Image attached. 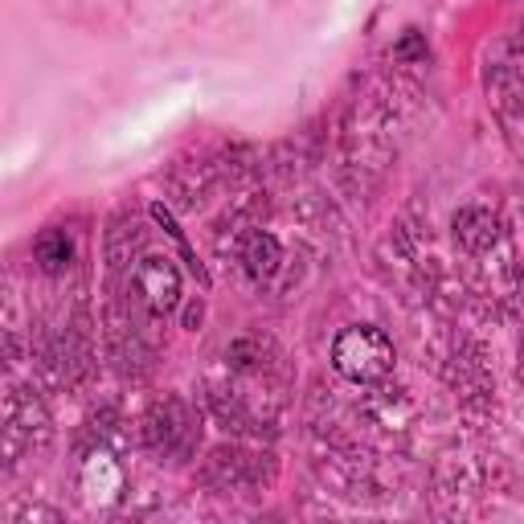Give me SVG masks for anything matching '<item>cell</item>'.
<instances>
[{
  "instance_id": "cell-1",
  "label": "cell",
  "mask_w": 524,
  "mask_h": 524,
  "mask_svg": "<svg viewBox=\"0 0 524 524\" xmlns=\"http://www.w3.org/2000/svg\"><path fill=\"white\" fill-rule=\"evenodd\" d=\"M332 369L353 385H377L393 369V340L373 324H353L332 340Z\"/></svg>"
},
{
  "instance_id": "cell-2",
  "label": "cell",
  "mask_w": 524,
  "mask_h": 524,
  "mask_svg": "<svg viewBox=\"0 0 524 524\" xmlns=\"http://www.w3.org/2000/svg\"><path fill=\"white\" fill-rule=\"evenodd\" d=\"M144 439L164 459H185L197 443V418L181 398H164L144 418Z\"/></svg>"
},
{
  "instance_id": "cell-3",
  "label": "cell",
  "mask_w": 524,
  "mask_h": 524,
  "mask_svg": "<svg viewBox=\"0 0 524 524\" xmlns=\"http://www.w3.org/2000/svg\"><path fill=\"white\" fill-rule=\"evenodd\" d=\"M131 287H136V299L152 316H172L181 308V275L168 258H156V254L140 258L136 275H131Z\"/></svg>"
},
{
  "instance_id": "cell-4",
  "label": "cell",
  "mask_w": 524,
  "mask_h": 524,
  "mask_svg": "<svg viewBox=\"0 0 524 524\" xmlns=\"http://www.w3.org/2000/svg\"><path fill=\"white\" fill-rule=\"evenodd\" d=\"M279 262H283V250H279V238L275 234H250L246 246H242V267L254 283H271L275 271H279Z\"/></svg>"
},
{
  "instance_id": "cell-5",
  "label": "cell",
  "mask_w": 524,
  "mask_h": 524,
  "mask_svg": "<svg viewBox=\"0 0 524 524\" xmlns=\"http://www.w3.org/2000/svg\"><path fill=\"white\" fill-rule=\"evenodd\" d=\"M496 234H500V226H496V217L488 209H463V213H455V238H459L463 250L484 254L496 242Z\"/></svg>"
},
{
  "instance_id": "cell-6",
  "label": "cell",
  "mask_w": 524,
  "mask_h": 524,
  "mask_svg": "<svg viewBox=\"0 0 524 524\" xmlns=\"http://www.w3.org/2000/svg\"><path fill=\"white\" fill-rule=\"evenodd\" d=\"M33 258H37V267L46 271V275H62L70 271V262H74V242L66 230H41L37 242H33Z\"/></svg>"
},
{
  "instance_id": "cell-7",
  "label": "cell",
  "mask_w": 524,
  "mask_h": 524,
  "mask_svg": "<svg viewBox=\"0 0 524 524\" xmlns=\"http://www.w3.org/2000/svg\"><path fill=\"white\" fill-rule=\"evenodd\" d=\"M140 242H144V234H140V226H136V217H115V226H111V234H107V262H111V271H123V267H131V254L140 250Z\"/></svg>"
},
{
  "instance_id": "cell-8",
  "label": "cell",
  "mask_w": 524,
  "mask_h": 524,
  "mask_svg": "<svg viewBox=\"0 0 524 524\" xmlns=\"http://www.w3.org/2000/svg\"><path fill=\"white\" fill-rule=\"evenodd\" d=\"M152 217H156V226H164V234H168L172 242H177V250H181V258L189 262V271H193V275H197L201 283H209V275H205V267H201V262H197V254H193V246L185 242V230L177 226V217H172V213H168V209H164L160 201L152 205Z\"/></svg>"
},
{
  "instance_id": "cell-9",
  "label": "cell",
  "mask_w": 524,
  "mask_h": 524,
  "mask_svg": "<svg viewBox=\"0 0 524 524\" xmlns=\"http://www.w3.org/2000/svg\"><path fill=\"white\" fill-rule=\"evenodd\" d=\"M230 365H238V369H254L258 361H262V340L258 336H242V340H234L230 344Z\"/></svg>"
},
{
  "instance_id": "cell-10",
  "label": "cell",
  "mask_w": 524,
  "mask_h": 524,
  "mask_svg": "<svg viewBox=\"0 0 524 524\" xmlns=\"http://www.w3.org/2000/svg\"><path fill=\"white\" fill-rule=\"evenodd\" d=\"M393 54H398V58H426V41H422V33L410 29V33L398 41V46H393Z\"/></svg>"
}]
</instances>
